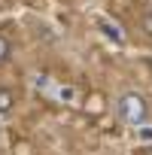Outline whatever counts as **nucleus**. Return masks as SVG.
<instances>
[{
    "mask_svg": "<svg viewBox=\"0 0 152 155\" xmlns=\"http://www.w3.org/2000/svg\"><path fill=\"white\" fill-rule=\"evenodd\" d=\"M116 119L131 125V128H143L149 122V101L140 94V91H122L116 97Z\"/></svg>",
    "mask_w": 152,
    "mask_h": 155,
    "instance_id": "nucleus-1",
    "label": "nucleus"
},
{
    "mask_svg": "<svg viewBox=\"0 0 152 155\" xmlns=\"http://www.w3.org/2000/svg\"><path fill=\"white\" fill-rule=\"evenodd\" d=\"M12 107H15V94H12V88L0 85V116H9Z\"/></svg>",
    "mask_w": 152,
    "mask_h": 155,
    "instance_id": "nucleus-2",
    "label": "nucleus"
},
{
    "mask_svg": "<svg viewBox=\"0 0 152 155\" xmlns=\"http://www.w3.org/2000/svg\"><path fill=\"white\" fill-rule=\"evenodd\" d=\"M101 28H104V31H107V34H110L116 43H122V31H119L116 25H110V21H101Z\"/></svg>",
    "mask_w": 152,
    "mask_h": 155,
    "instance_id": "nucleus-3",
    "label": "nucleus"
},
{
    "mask_svg": "<svg viewBox=\"0 0 152 155\" xmlns=\"http://www.w3.org/2000/svg\"><path fill=\"white\" fill-rule=\"evenodd\" d=\"M6 58H9V40H6L3 34H0V64H3Z\"/></svg>",
    "mask_w": 152,
    "mask_h": 155,
    "instance_id": "nucleus-4",
    "label": "nucleus"
},
{
    "mask_svg": "<svg viewBox=\"0 0 152 155\" xmlns=\"http://www.w3.org/2000/svg\"><path fill=\"white\" fill-rule=\"evenodd\" d=\"M140 25H143V31H146V34L152 37V9H149V12H146V15L140 18Z\"/></svg>",
    "mask_w": 152,
    "mask_h": 155,
    "instance_id": "nucleus-5",
    "label": "nucleus"
},
{
    "mask_svg": "<svg viewBox=\"0 0 152 155\" xmlns=\"http://www.w3.org/2000/svg\"><path fill=\"white\" fill-rule=\"evenodd\" d=\"M137 134H140V140H146V143H152V128H137Z\"/></svg>",
    "mask_w": 152,
    "mask_h": 155,
    "instance_id": "nucleus-6",
    "label": "nucleus"
}]
</instances>
